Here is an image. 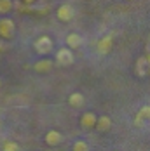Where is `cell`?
Segmentation results:
<instances>
[{"label":"cell","instance_id":"6da1fadb","mask_svg":"<svg viewBox=\"0 0 150 151\" xmlns=\"http://www.w3.org/2000/svg\"><path fill=\"white\" fill-rule=\"evenodd\" d=\"M52 49H54V44H52V38H51L49 35H40V37L33 42V50H35L39 56H47Z\"/></svg>","mask_w":150,"mask_h":151},{"label":"cell","instance_id":"7a4b0ae2","mask_svg":"<svg viewBox=\"0 0 150 151\" xmlns=\"http://www.w3.org/2000/svg\"><path fill=\"white\" fill-rule=\"evenodd\" d=\"M16 35V24L11 17H2L0 19V40H11Z\"/></svg>","mask_w":150,"mask_h":151},{"label":"cell","instance_id":"3957f363","mask_svg":"<svg viewBox=\"0 0 150 151\" xmlns=\"http://www.w3.org/2000/svg\"><path fill=\"white\" fill-rule=\"evenodd\" d=\"M114 47V35L108 33V35H103L98 42H96V52L100 56H106Z\"/></svg>","mask_w":150,"mask_h":151},{"label":"cell","instance_id":"277c9868","mask_svg":"<svg viewBox=\"0 0 150 151\" xmlns=\"http://www.w3.org/2000/svg\"><path fill=\"white\" fill-rule=\"evenodd\" d=\"M74 50H70L68 47H61L56 52V64H60V66H70V64H74Z\"/></svg>","mask_w":150,"mask_h":151},{"label":"cell","instance_id":"5b68a950","mask_svg":"<svg viewBox=\"0 0 150 151\" xmlns=\"http://www.w3.org/2000/svg\"><path fill=\"white\" fill-rule=\"evenodd\" d=\"M56 17L60 19L61 23H70L75 17V9L70 4H63V5L58 7V11H56Z\"/></svg>","mask_w":150,"mask_h":151},{"label":"cell","instance_id":"8992f818","mask_svg":"<svg viewBox=\"0 0 150 151\" xmlns=\"http://www.w3.org/2000/svg\"><path fill=\"white\" fill-rule=\"evenodd\" d=\"M96 113L94 111H86V113H82L80 115V127L82 129H94V125H96Z\"/></svg>","mask_w":150,"mask_h":151},{"label":"cell","instance_id":"52a82bcc","mask_svg":"<svg viewBox=\"0 0 150 151\" xmlns=\"http://www.w3.org/2000/svg\"><path fill=\"white\" fill-rule=\"evenodd\" d=\"M44 141L49 146H58L63 141V134L60 130H56V129H51V130H47V134L44 136Z\"/></svg>","mask_w":150,"mask_h":151},{"label":"cell","instance_id":"ba28073f","mask_svg":"<svg viewBox=\"0 0 150 151\" xmlns=\"http://www.w3.org/2000/svg\"><path fill=\"white\" fill-rule=\"evenodd\" d=\"M145 122H150V104H145L143 108H140V111L135 118V123L138 127H143Z\"/></svg>","mask_w":150,"mask_h":151},{"label":"cell","instance_id":"9c48e42d","mask_svg":"<svg viewBox=\"0 0 150 151\" xmlns=\"http://www.w3.org/2000/svg\"><path fill=\"white\" fill-rule=\"evenodd\" d=\"M52 66H54V61L52 59H39L33 64V70L37 73H47V71L52 70Z\"/></svg>","mask_w":150,"mask_h":151},{"label":"cell","instance_id":"30bf717a","mask_svg":"<svg viewBox=\"0 0 150 151\" xmlns=\"http://www.w3.org/2000/svg\"><path fill=\"white\" fill-rule=\"evenodd\" d=\"M65 44L66 47L70 49V50H74V49H79V47L82 45V37L79 35V33H70V35H66V38H65Z\"/></svg>","mask_w":150,"mask_h":151},{"label":"cell","instance_id":"8fae6325","mask_svg":"<svg viewBox=\"0 0 150 151\" xmlns=\"http://www.w3.org/2000/svg\"><path fill=\"white\" fill-rule=\"evenodd\" d=\"M110 127H112V120H110V116L101 115V116L96 118V125H94V129H96L98 132H108Z\"/></svg>","mask_w":150,"mask_h":151},{"label":"cell","instance_id":"7c38bea8","mask_svg":"<svg viewBox=\"0 0 150 151\" xmlns=\"http://www.w3.org/2000/svg\"><path fill=\"white\" fill-rule=\"evenodd\" d=\"M86 103V99H84V96L80 94V92H72L70 96H68V104L72 106V108H82Z\"/></svg>","mask_w":150,"mask_h":151},{"label":"cell","instance_id":"4fadbf2b","mask_svg":"<svg viewBox=\"0 0 150 151\" xmlns=\"http://www.w3.org/2000/svg\"><path fill=\"white\" fill-rule=\"evenodd\" d=\"M149 70H150V64L147 63V58L141 56L138 59V63H136V73H138V76H145Z\"/></svg>","mask_w":150,"mask_h":151},{"label":"cell","instance_id":"5bb4252c","mask_svg":"<svg viewBox=\"0 0 150 151\" xmlns=\"http://www.w3.org/2000/svg\"><path fill=\"white\" fill-rule=\"evenodd\" d=\"M12 9H14V2L12 0H0V14L2 16L9 14Z\"/></svg>","mask_w":150,"mask_h":151},{"label":"cell","instance_id":"9a60e30c","mask_svg":"<svg viewBox=\"0 0 150 151\" xmlns=\"http://www.w3.org/2000/svg\"><path fill=\"white\" fill-rule=\"evenodd\" d=\"M72 151H89V144H87L86 141L79 139V141H75V142H74V146H72Z\"/></svg>","mask_w":150,"mask_h":151},{"label":"cell","instance_id":"2e32d148","mask_svg":"<svg viewBox=\"0 0 150 151\" xmlns=\"http://www.w3.org/2000/svg\"><path fill=\"white\" fill-rule=\"evenodd\" d=\"M2 151H19V146L14 141H5L4 146H2Z\"/></svg>","mask_w":150,"mask_h":151},{"label":"cell","instance_id":"e0dca14e","mask_svg":"<svg viewBox=\"0 0 150 151\" xmlns=\"http://www.w3.org/2000/svg\"><path fill=\"white\" fill-rule=\"evenodd\" d=\"M33 2H35V0H23V4H26V5H31Z\"/></svg>","mask_w":150,"mask_h":151},{"label":"cell","instance_id":"ac0fdd59","mask_svg":"<svg viewBox=\"0 0 150 151\" xmlns=\"http://www.w3.org/2000/svg\"><path fill=\"white\" fill-rule=\"evenodd\" d=\"M0 87H2V78H0Z\"/></svg>","mask_w":150,"mask_h":151},{"label":"cell","instance_id":"d6986e66","mask_svg":"<svg viewBox=\"0 0 150 151\" xmlns=\"http://www.w3.org/2000/svg\"><path fill=\"white\" fill-rule=\"evenodd\" d=\"M127 2H131V0H127Z\"/></svg>","mask_w":150,"mask_h":151},{"label":"cell","instance_id":"ffe728a7","mask_svg":"<svg viewBox=\"0 0 150 151\" xmlns=\"http://www.w3.org/2000/svg\"><path fill=\"white\" fill-rule=\"evenodd\" d=\"M12 2H14V0H12Z\"/></svg>","mask_w":150,"mask_h":151}]
</instances>
